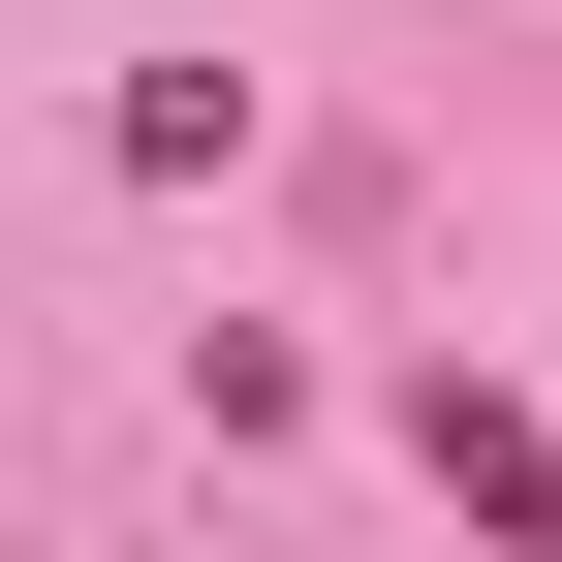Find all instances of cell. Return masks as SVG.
I'll return each instance as SVG.
<instances>
[{"instance_id": "6da1fadb", "label": "cell", "mask_w": 562, "mask_h": 562, "mask_svg": "<svg viewBox=\"0 0 562 562\" xmlns=\"http://www.w3.org/2000/svg\"><path fill=\"white\" fill-rule=\"evenodd\" d=\"M406 438H438V501L501 531V562H562V438H531V406H469V375H406Z\"/></svg>"}]
</instances>
